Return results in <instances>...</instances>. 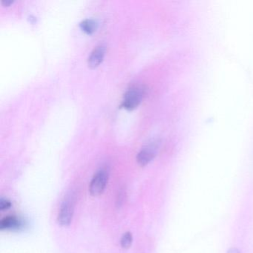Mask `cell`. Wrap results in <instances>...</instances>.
Here are the masks:
<instances>
[{"instance_id":"obj_10","label":"cell","mask_w":253,"mask_h":253,"mask_svg":"<svg viewBox=\"0 0 253 253\" xmlns=\"http://www.w3.org/2000/svg\"><path fill=\"white\" fill-rule=\"evenodd\" d=\"M14 2V1L12 0H2V5H5V6H8V5H11Z\"/></svg>"},{"instance_id":"obj_5","label":"cell","mask_w":253,"mask_h":253,"mask_svg":"<svg viewBox=\"0 0 253 253\" xmlns=\"http://www.w3.org/2000/svg\"><path fill=\"white\" fill-rule=\"evenodd\" d=\"M23 226V220L15 216H8L0 222V229L2 230H19Z\"/></svg>"},{"instance_id":"obj_7","label":"cell","mask_w":253,"mask_h":253,"mask_svg":"<svg viewBox=\"0 0 253 253\" xmlns=\"http://www.w3.org/2000/svg\"><path fill=\"white\" fill-rule=\"evenodd\" d=\"M81 27L84 32L90 35V34H92L97 29V23L93 20L87 19V20H84L81 23Z\"/></svg>"},{"instance_id":"obj_6","label":"cell","mask_w":253,"mask_h":253,"mask_svg":"<svg viewBox=\"0 0 253 253\" xmlns=\"http://www.w3.org/2000/svg\"><path fill=\"white\" fill-rule=\"evenodd\" d=\"M106 48L103 45H99L94 48L88 57V66L91 68L97 67L103 61Z\"/></svg>"},{"instance_id":"obj_9","label":"cell","mask_w":253,"mask_h":253,"mask_svg":"<svg viewBox=\"0 0 253 253\" xmlns=\"http://www.w3.org/2000/svg\"><path fill=\"white\" fill-rule=\"evenodd\" d=\"M11 205L12 204H11V201H8V199L2 198L1 201H0V210H2V211L8 210L11 207Z\"/></svg>"},{"instance_id":"obj_4","label":"cell","mask_w":253,"mask_h":253,"mask_svg":"<svg viewBox=\"0 0 253 253\" xmlns=\"http://www.w3.org/2000/svg\"><path fill=\"white\" fill-rule=\"evenodd\" d=\"M74 214V206L72 202L66 201L62 204L58 214V222L61 226H67L72 222Z\"/></svg>"},{"instance_id":"obj_11","label":"cell","mask_w":253,"mask_h":253,"mask_svg":"<svg viewBox=\"0 0 253 253\" xmlns=\"http://www.w3.org/2000/svg\"><path fill=\"white\" fill-rule=\"evenodd\" d=\"M227 253H240L239 250L235 247H232L227 251Z\"/></svg>"},{"instance_id":"obj_1","label":"cell","mask_w":253,"mask_h":253,"mask_svg":"<svg viewBox=\"0 0 253 253\" xmlns=\"http://www.w3.org/2000/svg\"><path fill=\"white\" fill-rule=\"evenodd\" d=\"M144 94L145 89L143 87L134 86L129 88L124 95L123 107L128 110L135 109L140 104Z\"/></svg>"},{"instance_id":"obj_3","label":"cell","mask_w":253,"mask_h":253,"mask_svg":"<svg viewBox=\"0 0 253 253\" xmlns=\"http://www.w3.org/2000/svg\"><path fill=\"white\" fill-rule=\"evenodd\" d=\"M159 145V140H155L143 148L137 156V161L139 165L144 167L151 162L158 153Z\"/></svg>"},{"instance_id":"obj_8","label":"cell","mask_w":253,"mask_h":253,"mask_svg":"<svg viewBox=\"0 0 253 253\" xmlns=\"http://www.w3.org/2000/svg\"><path fill=\"white\" fill-rule=\"evenodd\" d=\"M133 238L131 232H127L124 234L121 238V247L124 249H128L132 244Z\"/></svg>"},{"instance_id":"obj_2","label":"cell","mask_w":253,"mask_h":253,"mask_svg":"<svg viewBox=\"0 0 253 253\" xmlns=\"http://www.w3.org/2000/svg\"><path fill=\"white\" fill-rule=\"evenodd\" d=\"M109 179V173L106 169H100L94 174L89 186V192L92 196L102 195L106 189Z\"/></svg>"}]
</instances>
